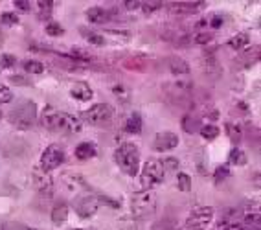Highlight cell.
Instances as JSON below:
<instances>
[{"mask_svg": "<svg viewBox=\"0 0 261 230\" xmlns=\"http://www.w3.org/2000/svg\"><path fill=\"white\" fill-rule=\"evenodd\" d=\"M42 125L46 129H51V131L57 133H65V135H75V133L81 131V123L77 122V118L72 116L68 113H59L56 109L46 107L44 113L41 116Z\"/></svg>", "mask_w": 261, "mask_h": 230, "instance_id": "6da1fadb", "label": "cell"}, {"mask_svg": "<svg viewBox=\"0 0 261 230\" xmlns=\"http://www.w3.org/2000/svg\"><path fill=\"white\" fill-rule=\"evenodd\" d=\"M156 205H159V195L153 190H142L130 201L133 217L135 219H145V217L153 216L156 212Z\"/></svg>", "mask_w": 261, "mask_h": 230, "instance_id": "7a4b0ae2", "label": "cell"}, {"mask_svg": "<svg viewBox=\"0 0 261 230\" xmlns=\"http://www.w3.org/2000/svg\"><path fill=\"white\" fill-rule=\"evenodd\" d=\"M114 160L121 171H125L130 177H136V173L140 171V153L133 144H121L114 153Z\"/></svg>", "mask_w": 261, "mask_h": 230, "instance_id": "3957f363", "label": "cell"}, {"mask_svg": "<svg viewBox=\"0 0 261 230\" xmlns=\"http://www.w3.org/2000/svg\"><path fill=\"white\" fill-rule=\"evenodd\" d=\"M37 118V107L33 101L26 99L22 104H19L17 107L11 111L10 114V122L13 123L17 129H30Z\"/></svg>", "mask_w": 261, "mask_h": 230, "instance_id": "277c9868", "label": "cell"}, {"mask_svg": "<svg viewBox=\"0 0 261 230\" xmlns=\"http://www.w3.org/2000/svg\"><path fill=\"white\" fill-rule=\"evenodd\" d=\"M164 175H166V169H164V166H162V160H159V159L147 160L140 175L142 190H151L154 184L162 183Z\"/></svg>", "mask_w": 261, "mask_h": 230, "instance_id": "5b68a950", "label": "cell"}, {"mask_svg": "<svg viewBox=\"0 0 261 230\" xmlns=\"http://www.w3.org/2000/svg\"><path fill=\"white\" fill-rule=\"evenodd\" d=\"M112 116H114V109L109 104H96L83 113V118L92 125H105L111 122Z\"/></svg>", "mask_w": 261, "mask_h": 230, "instance_id": "8992f818", "label": "cell"}, {"mask_svg": "<svg viewBox=\"0 0 261 230\" xmlns=\"http://www.w3.org/2000/svg\"><path fill=\"white\" fill-rule=\"evenodd\" d=\"M212 219H214V208L210 207L193 208L190 217L186 219V230H206Z\"/></svg>", "mask_w": 261, "mask_h": 230, "instance_id": "52a82bcc", "label": "cell"}, {"mask_svg": "<svg viewBox=\"0 0 261 230\" xmlns=\"http://www.w3.org/2000/svg\"><path fill=\"white\" fill-rule=\"evenodd\" d=\"M74 208H75V212H77V216L87 219V217L96 216V212H98V208H99V199L96 197V195H92V192L85 193L81 197L74 199Z\"/></svg>", "mask_w": 261, "mask_h": 230, "instance_id": "ba28073f", "label": "cell"}, {"mask_svg": "<svg viewBox=\"0 0 261 230\" xmlns=\"http://www.w3.org/2000/svg\"><path fill=\"white\" fill-rule=\"evenodd\" d=\"M65 162V151L61 149L59 146H48L46 149L42 151L41 155V168L44 171H50V169L59 168L61 164Z\"/></svg>", "mask_w": 261, "mask_h": 230, "instance_id": "9c48e42d", "label": "cell"}, {"mask_svg": "<svg viewBox=\"0 0 261 230\" xmlns=\"http://www.w3.org/2000/svg\"><path fill=\"white\" fill-rule=\"evenodd\" d=\"M61 183H63V188L72 195V199H77L81 195H85V193H90V186L77 175H65L61 178Z\"/></svg>", "mask_w": 261, "mask_h": 230, "instance_id": "30bf717a", "label": "cell"}, {"mask_svg": "<svg viewBox=\"0 0 261 230\" xmlns=\"http://www.w3.org/2000/svg\"><path fill=\"white\" fill-rule=\"evenodd\" d=\"M32 178L35 188L42 193V195H51L54 193V178H51L50 171H44L41 166H35L32 171Z\"/></svg>", "mask_w": 261, "mask_h": 230, "instance_id": "8fae6325", "label": "cell"}, {"mask_svg": "<svg viewBox=\"0 0 261 230\" xmlns=\"http://www.w3.org/2000/svg\"><path fill=\"white\" fill-rule=\"evenodd\" d=\"M178 146V136L171 131H162L154 136L153 147L160 153H166V151H171Z\"/></svg>", "mask_w": 261, "mask_h": 230, "instance_id": "7c38bea8", "label": "cell"}, {"mask_svg": "<svg viewBox=\"0 0 261 230\" xmlns=\"http://www.w3.org/2000/svg\"><path fill=\"white\" fill-rule=\"evenodd\" d=\"M204 2H173L169 4V13L173 15H193L204 8Z\"/></svg>", "mask_w": 261, "mask_h": 230, "instance_id": "4fadbf2b", "label": "cell"}, {"mask_svg": "<svg viewBox=\"0 0 261 230\" xmlns=\"http://www.w3.org/2000/svg\"><path fill=\"white\" fill-rule=\"evenodd\" d=\"M85 15H87L89 22H92V24H105V22H109L112 17H114V11L105 10V8H99V6H94V8H89Z\"/></svg>", "mask_w": 261, "mask_h": 230, "instance_id": "5bb4252c", "label": "cell"}, {"mask_svg": "<svg viewBox=\"0 0 261 230\" xmlns=\"http://www.w3.org/2000/svg\"><path fill=\"white\" fill-rule=\"evenodd\" d=\"M70 96L77 101H89L92 98V89L83 81H77L70 87Z\"/></svg>", "mask_w": 261, "mask_h": 230, "instance_id": "9a60e30c", "label": "cell"}, {"mask_svg": "<svg viewBox=\"0 0 261 230\" xmlns=\"http://www.w3.org/2000/svg\"><path fill=\"white\" fill-rule=\"evenodd\" d=\"M103 39V42H114V44H121V42H127L130 39L129 32H120V30H107V32L99 33Z\"/></svg>", "mask_w": 261, "mask_h": 230, "instance_id": "2e32d148", "label": "cell"}, {"mask_svg": "<svg viewBox=\"0 0 261 230\" xmlns=\"http://www.w3.org/2000/svg\"><path fill=\"white\" fill-rule=\"evenodd\" d=\"M98 155V147H96V144H92V142H83V144H80V146L75 147V157L80 160H87V159H92V157Z\"/></svg>", "mask_w": 261, "mask_h": 230, "instance_id": "e0dca14e", "label": "cell"}, {"mask_svg": "<svg viewBox=\"0 0 261 230\" xmlns=\"http://www.w3.org/2000/svg\"><path fill=\"white\" fill-rule=\"evenodd\" d=\"M66 219H68V205L57 202L56 207H54V210H51V221H54V225L61 226Z\"/></svg>", "mask_w": 261, "mask_h": 230, "instance_id": "ac0fdd59", "label": "cell"}, {"mask_svg": "<svg viewBox=\"0 0 261 230\" xmlns=\"http://www.w3.org/2000/svg\"><path fill=\"white\" fill-rule=\"evenodd\" d=\"M259 59V46L248 48V50H243L241 56H239V63L243 66H252L254 63Z\"/></svg>", "mask_w": 261, "mask_h": 230, "instance_id": "d6986e66", "label": "cell"}, {"mask_svg": "<svg viewBox=\"0 0 261 230\" xmlns=\"http://www.w3.org/2000/svg\"><path fill=\"white\" fill-rule=\"evenodd\" d=\"M125 131L130 135H140L142 133V116L138 113H133L125 122Z\"/></svg>", "mask_w": 261, "mask_h": 230, "instance_id": "ffe728a7", "label": "cell"}, {"mask_svg": "<svg viewBox=\"0 0 261 230\" xmlns=\"http://www.w3.org/2000/svg\"><path fill=\"white\" fill-rule=\"evenodd\" d=\"M169 68H171L173 74H177V75H184L190 72V65H188L184 59H180V57H171L169 59Z\"/></svg>", "mask_w": 261, "mask_h": 230, "instance_id": "44dd1931", "label": "cell"}, {"mask_svg": "<svg viewBox=\"0 0 261 230\" xmlns=\"http://www.w3.org/2000/svg\"><path fill=\"white\" fill-rule=\"evenodd\" d=\"M248 41H250V39H248L247 33H238V35H233L228 41V46L233 48V50H238V52H243V50L247 48Z\"/></svg>", "mask_w": 261, "mask_h": 230, "instance_id": "7402d4cb", "label": "cell"}, {"mask_svg": "<svg viewBox=\"0 0 261 230\" xmlns=\"http://www.w3.org/2000/svg\"><path fill=\"white\" fill-rule=\"evenodd\" d=\"M228 162H230V164H233V166H245V164H247V155H245L241 149L233 147V149L230 151Z\"/></svg>", "mask_w": 261, "mask_h": 230, "instance_id": "603a6c76", "label": "cell"}, {"mask_svg": "<svg viewBox=\"0 0 261 230\" xmlns=\"http://www.w3.org/2000/svg\"><path fill=\"white\" fill-rule=\"evenodd\" d=\"M201 136L206 140H214L219 136V127L214 125V123H206V125L201 127Z\"/></svg>", "mask_w": 261, "mask_h": 230, "instance_id": "cb8c5ba5", "label": "cell"}, {"mask_svg": "<svg viewBox=\"0 0 261 230\" xmlns=\"http://www.w3.org/2000/svg\"><path fill=\"white\" fill-rule=\"evenodd\" d=\"M197 125H199V120H197L193 114H186V116L182 118V127H184V131L193 135L197 131Z\"/></svg>", "mask_w": 261, "mask_h": 230, "instance_id": "d4e9b609", "label": "cell"}, {"mask_svg": "<svg viewBox=\"0 0 261 230\" xmlns=\"http://www.w3.org/2000/svg\"><path fill=\"white\" fill-rule=\"evenodd\" d=\"M226 133H228V138L233 144H239V142H241L243 133L239 125H236V123H226Z\"/></svg>", "mask_w": 261, "mask_h": 230, "instance_id": "484cf974", "label": "cell"}, {"mask_svg": "<svg viewBox=\"0 0 261 230\" xmlns=\"http://www.w3.org/2000/svg\"><path fill=\"white\" fill-rule=\"evenodd\" d=\"M24 70L30 72V74H42L44 72V65L39 61H33V59H30V61H24Z\"/></svg>", "mask_w": 261, "mask_h": 230, "instance_id": "4316f807", "label": "cell"}, {"mask_svg": "<svg viewBox=\"0 0 261 230\" xmlns=\"http://www.w3.org/2000/svg\"><path fill=\"white\" fill-rule=\"evenodd\" d=\"M81 33L85 35V39L89 42H92V44H96V46H103L105 42H103V39H101V35L99 33H94V32H87V30H81Z\"/></svg>", "mask_w": 261, "mask_h": 230, "instance_id": "83f0119b", "label": "cell"}, {"mask_svg": "<svg viewBox=\"0 0 261 230\" xmlns=\"http://www.w3.org/2000/svg\"><path fill=\"white\" fill-rule=\"evenodd\" d=\"M177 183H178V190H182V192H190L191 190V178L186 173H178Z\"/></svg>", "mask_w": 261, "mask_h": 230, "instance_id": "f1b7e54d", "label": "cell"}, {"mask_svg": "<svg viewBox=\"0 0 261 230\" xmlns=\"http://www.w3.org/2000/svg\"><path fill=\"white\" fill-rule=\"evenodd\" d=\"M11 99H13V92L10 90V87H6V85L0 83V105L10 104Z\"/></svg>", "mask_w": 261, "mask_h": 230, "instance_id": "f546056e", "label": "cell"}, {"mask_svg": "<svg viewBox=\"0 0 261 230\" xmlns=\"http://www.w3.org/2000/svg\"><path fill=\"white\" fill-rule=\"evenodd\" d=\"M46 33L48 35H51V37H59V35L65 33V30H63V26H59L57 22H48L46 24Z\"/></svg>", "mask_w": 261, "mask_h": 230, "instance_id": "4dcf8cb0", "label": "cell"}, {"mask_svg": "<svg viewBox=\"0 0 261 230\" xmlns=\"http://www.w3.org/2000/svg\"><path fill=\"white\" fill-rule=\"evenodd\" d=\"M228 175H230L228 166H219V168H215V173H214L215 183H221V181H223V178H226Z\"/></svg>", "mask_w": 261, "mask_h": 230, "instance_id": "1f68e13d", "label": "cell"}, {"mask_svg": "<svg viewBox=\"0 0 261 230\" xmlns=\"http://www.w3.org/2000/svg\"><path fill=\"white\" fill-rule=\"evenodd\" d=\"M123 65H125V68H129V70H136V68L142 70V68L145 66V63H142L140 59H136V57H130V59H127V61L123 63Z\"/></svg>", "mask_w": 261, "mask_h": 230, "instance_id": "d6a6232c", "label": "cell"}, {"mask_svg": "<svg viewBox=\"0 0 261 230\" xmlns=\"http://www.w3.org/2000/svg\"><path fill=\"white\" fill-rule=\"evenodd\" d=\"M15 63H17V59L13 56H8V54L0 56V68H11V66H15Z\"/></svg>", "mask_w": 261, "mask_h": 230, "instance_id": "836d02e7", "label": "cell"}, {"mask_svg": "<svg viewBox=\"0 0 261 230\" xmlns=\"http://www.w3.org/2000/svg\"><path fill=\"white\" fill-rule=\"evenodd\" d=\"M164 169H171V171H177L178 169V160L177 159H166L162 160Z\"/></svg>", "mask_w": 261, "mask_h": 230, "instance_id": "e575fe53", "label": "cell"}, {"mask_svg": "<svg viewBox=\"0 0 261 230\" xmlns=\"http://www.w3.org/2000/svg\"><path fill=\"white\" fill-rule=\"evenodd\" d=\"M193 39H195L197 44H206V42L212 41V35H210V33H206V32H201V33H197Z\"/></svg>", "mask_w": 261, "mask_h": 230, "instance_id": "d590c367", "label": "cell"}, {"mask_svg": "<svg viewBox=\"0 0 261 230\" xmlns=\"http://www.w3.org/2000/svg\"><path fill=\"white\" fill-rule=\"evenodd\" d=\"M2 22L8 24V26H13V24L19 22V19H17V15L15 13H4L2 15Z\"/></svg>", "mask_w": 261, "mask_h": 230, "instance_id": "8d00e7d4", "label": "cell"}, {"mask_svg": "<svg viewBox=\"0 0 261 230\" xmlns=\"http://www.w3.org/2000/svg\"><path fill=\"white\" fill-rule=\"evenodd\" d=\"M144 11L145 13H151V11H156L159 8H162V2H144Z\"/></svg>", "mask_w": 261, "mask_h": 230, "instance_id": "74e56055", "label": "cell"}, {"mask_svg": "<svg viewBox=\"0 0 261 230\" xmlns=\"http://www.w3.org/2000/svg\"><path fill=\"white\" fill-rule=\"evenodd\" d=\"M6 230H35L32 228V226H26V225H20V223H8V225H4Z\"/></svg>", "mask_w": 261, "mask_h": 230, "instance_id": "f35d334b", "label": "cell"}, {"mask_svg": "<svg viewBox=\"0 0 261 230\" xmlns=\"http://www.w3.org/2000/svg\"><path fill=\"white\" fill-rule=\"evenodd\" d=\"M37 6H41V11H42V19H44V13H48L50 15V11H51V2H46V0H41V2H37Z\"/></svg>", "mask_w": 261, "mask_h": 230, "instance_id": "ab89813d", "label": "cell"}, {"mask_svg": "<svg viewBox=\"0 0 261 230\" xmlns=\"http://www.w3.org/2000/svg\"><path fill=\"white\" fill-rule=\"evenodd\" d=\"M123 6H125L127 10H138L142 2H138V0H127V2H123Z\"/></svg>", "mask_w": 261, "mask_h": 230, "instance_id": "60d3db41", "label": "cell"}, {"mask_svg": "<svg viewBox=\"0 0 261 230\" xmlns=\"http://www.w3.org/2000/svg\"><path fill=\"white\" fill-rule=\"evenodd\" d=\"M15 6L20 11H30V2H26V0H15Z\"/></svg>", "mask_w": 261, "mask_h": 230, "instance_id": "b9f144b4", "label": "cell"}, {"mask_svg": "<svg viewBox=\"0 0 261 230\" xmlns=\"http://www.w3.org/2000/svg\"><path fill=\"white\" fill-rule=\"evenodd\" d=\"M221 24H223V17H219V15H215L214 19L210 20V26H212V28H219Z\"/></svg>", "mask_w": 261, "mask_h": 230, "instance_id": "7bdbcfd3", "label": "cell"}, {"mask_svg": "<svg viewBox=\"0 0 261 230\" xmlns=\"http://www.w3.org/2000/svg\"><path fill=\"white\" fill-rule=\"evenodd\" d=\"M226 226H228V223H226V221H221L219 225H215V228H212V230H226Z\"/></svg>", "mask_w": 261, "mask_h": 230, "instance_id": "ee69618b", "label": "cell"}, {"mask_svg": "<svg viewBox=\"0 0 261 230\" xmlns=\"http://www.w3.org/2000/svg\"><path fill=\"white\" fill-rule=\"evenodd\" d=\"M11 80H13L15 83H24V80H22V78H19V75H13V78H11Z\"/></svg>", "mask_w": 261, "mask_h": 230, "instance_id": "f6af8a7d", "label": "cell"}, {"mask_svg": "<svg viewBox=\"0 0 261 230\" xmlns=\"http://www.w3.org/2000/svg\"><path fill=\"white\" fill-rule=\"evenodd\" d=\"M74 230H90V228H74Z\"/></svg>", "mask_w": 261, "mask_h": 230, "instance_id": "bcb514c9", "label": "cell"}, {"mask_svg": "<svg viewBox=\"0 0 261 230\" xmlns=\"http://www.w3.org/2000/svg\"><path fill=\"white\" fill-rule=\"evenodd\" d=\"M0 230H6V228H4V226H0Z\"/></svg>", "mask_w": 261, "mask_h": 230, "instance_id": "7dc6e473", "label": "cell"}, {"mask_svg": "<svg viewBox=\"0 0 261 230\" xmlns=\"http://www.w3.org/2000/svg\"><path fill=\"white\" fill-rule=\"evenodd\" d=\"M0 118H2V113H0Z\"/></svg>", "mask_w": 261, "mask_h": 230, "instance_id": "c3c4849f", "label": "cell"}]
</instances>
